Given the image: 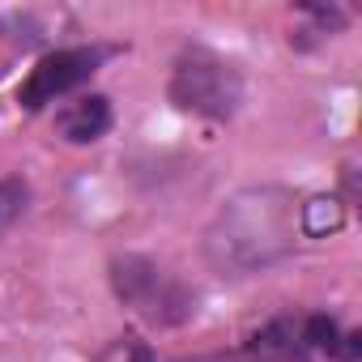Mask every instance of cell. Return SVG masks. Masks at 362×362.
Wrapping results in <instances>:
<instances>
[{"mask_svg":"<svg viewBox=\"0 0 362 362\" xmlns=\"http://www.w3.org/2000/svg\"><path fill=\"white\" fill-rule=\"evenodd\" d=\"M298 235V209L286 188H247L226 201V209L214 218L205 235V256L218 273L243 277L256 269H269L294 247Z\"/></svg>","mask_w":362,"mask_h":362,"instance_id":"6da1fadb","label":"cell"},{"mask_svg":"<svg viewBox=\"0 0 362 362\" xmlns=\"http://www.w3.org/2000/svg\"><path fill=\"white\" fill-rule=\"evenodd\" d=\"M26 205H30V184H26V179H22V175L0 179V239H5V235L22 222Z\"/></svg>","mask_w":362,"mask_h":362,"instance_id":"ba28073f","label":"cell"},{"mask_svg":"<svg viewBox=\"0 0 362 362\" xmlns=\"http://www.w3.org/2000/svg\"><path fill=\"white\" fill-rule=\"evenodd\" d=\"M170 103L205 119H230L243 103V77L235 64L209 52H192L170 73Z\"/></svg>","mask_w":362,"mask_h":362,"instance_id":"3957f363","label":"cell"},{"mask_svg":"<svg viewBox=\"0 0 362 362\" xmlns=\"http://www.w3.org/2000/svg\"><path fill=\"white\" fill-rule=\"evenodd\" d=\"M260 362H303L307 358V341H303V320L294 315H281L273 324H264L252 345H247Z\"/></svg>","mask_w":362,"mask_h":362,"instance_id":"8992f818","label":"cell"},{"mask_svg":"<svg viewBox=\"0 0 362 362\" xmlns=\"http://www.w3.org/2000/svg\"><path fill=\"white\" fill-rule=\"evenodd\" d=\"M111 286L124 307H132L145 324H158V328H175L197 311V294L145 256L111 260Z\"/></svg>","mask_w":362,"mask_h":362,"instance_id":"7a4b0ae2","label":"cell"},{"mask_svg":"<svg viewBox=\"0 0 362 362\" xmlns=\"http://www.w3.org/2000/svg\"><path fill=\"white\" fill-rule=\"evenodd\" d=\"M132 362H153V358H149V349H145V345H136V349H132Z\"/></svg>","mask_w":362,"mask_h":362,"instance_id":"9c48e42d","label":"cell"},{"mask_svg":"<svg viewBox=\"0 0 362 362\" xmlns=\"http://www.w3.org/2000/svg\"><path fill=\"white\" fill-rule=\"evenodd\" d=\"M107 56H111L107 47H64V52L43 56V60L30 69V77L22 81L18 103H22L26 111H43L47 103H60V98L73 94L81 81H90L94 69H98Z\"/></svg>","mask_w":362,"mask_h":362,"instance_id":"277c9868","label":"cell"},{"mask_svg":"<svg viewBox=\"0 0 362 362\" xmlns=\"http://www.w3.org/2000/svg\"><path fill=\"white\" fill-rule=\"evenodd\" d=\"M345 226V209L337 197H311L307 205H298V230L307 239H328Z\"/></svg>","mask_w":362,"mask_h":362,"instance_id":"52a82bcc","label":"cell"},{"mask_svg":"<svg viewBox=\"0 0 362 362\" xmlns=\"http://www.w3.org/2000/svg\"><path fill=\"white\" fill-rule=\"evenodd\" d=\"M107 128H111V103H107V94L73 98V103H64L60 115H56V132H60L64 141H73V145L98 141Z\"/></svg>","mask_w":362,"mask_h":362,"instance_id":"5b68a950","label":"cell"}]
</instances>
